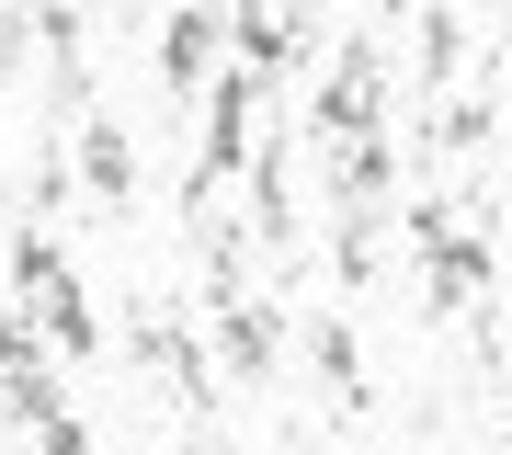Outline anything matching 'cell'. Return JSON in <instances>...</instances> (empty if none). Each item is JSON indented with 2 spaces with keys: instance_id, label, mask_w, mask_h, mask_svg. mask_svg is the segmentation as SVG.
Instances as JSON below:
<instances>
[{
  "instance_id": "7a4b0ae2",
  "label": "cell",
  "mask_w": 512,
  "mask_h": 455,
  "mask_svg": "<svg viewBox=\"0 0 512 455\" xmlns=\"http://www.w3.org/2000/svg\"><path fill=\"white\" fill-rule=\"evenodd\" d=\"M308 364H319V387H342V399L365 387V376H353V330H342V319H319V330H308Z\"/></svg>"
},
{
  "instance_id": "3957f363",
  "label": "cell",
  "mask_w": 512,
  "mask_h": 455,
  "mask_svg": "<svg viewBox=\"0 0 512 455\" xmlns=\"http://www.w3.org/2000/svg\"><path fill=\"white\" fill-rule=\"evenodd\" d=\"M194 455H228V444H194Z\"/></svg>"
},
{
  "instance_id": "6da1fadb",
  "label": "cell",
  "mask_w": 512,
  "mask_h": 455,
  "mask_svg": "<svg viewBox=\"0 0 512 455\" xmlns=\"http://www.w3.org/2000/svg\"><path fill=\"white\" fill-rule=\"evenodd\" d=\"M80 171H92V194H126V126L114 114H80Z\"/></svg>"
}]
</instances>
